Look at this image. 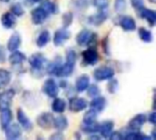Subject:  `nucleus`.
<instances>
[{
  "instance_id": "nucleus-6",
  "label": "nucleus",
  "mask_w": 156,
  "mask_h": 140,
  "mask_svg": "<svg viewBox=\"0 0 156 140\" xmlns=\"http://www.w3.org/2000/svg\"><path fill=\"white\" fill-rule=\"evenodd\" d=\"M71 34L70 32L67 29V27H62L58 29L55 34H54V37H53V42L54 45L56 46H62L67 40L69 39Z\"/></svg>"
},
{
  "instance_id": "nucleus-1",
  "label": "nucleus",
  "mask_w": 156,
  "mask_h": 140,
  "mask_svg": "<svg viewBox=\"0 0 156 140\" xmlns=\"http://www.w3.org/2000/svg\"><path fill=\"white\" fill-rule=\"evenodd\" d=\"M46 61H47L46 57L40 53H35V54L31 55L28 59V63L32 68V75H34V76L38 75L37 77H43L42 69L44 67Z\"/></svg>"
},
{
  "instance_id": "nucleus-3",
  "label": "nucleus",
  "mask_w": 156,
  "mask_h": 140,
  "mask_svg": "<svg viewBox=\"0 0 156 140\" xmlns=\"http://www.w3.org/2000/svg\"><path fill=\"white\" fill-rule=\"evenodd\" d=\"M93 76H94L95 80L97 81L108 80L113 77L114 70L110 67H100L94 70Z\"/></svg>"
},
{
  "instance_id": "nucleus-40",
  "label": "nucleus",
  "mask_w": 156,
  "mask_h": 140,
  "mask_svg": "<svg viewBox=\"0 0 156 140\" xmlns=\"http://www.w3.org/2000/svg\"><path fill=\"white\" fill-rule=\"evenodd\" d=\"M72 20H73V15L72 13L70 12H67L63 15L62 16V23H63V26L64 27H68L71 25L72 23Z\"/></svg>"
},
{
  "instance_id": "nucleus-50",
  "label": "nucleus",
  "mask_w": 156,
  "mask_h": 140,
  "mask_svg": "<svg viewBox=\"0 0 156 140\" xmlns=\"http://www.w3.org/2000/svg\"><path fill=\"white\" fill-rule=\"evenodd\" d=\"M32 1H34V2H39V1H41V0H32Z\"/></svg>"
},
{
  "instance_id": "nucleus-17",
  "label": "nucleus",
  "mask_w": 156,
  "mask_h": 140,
  "mask_svg": "<svg viewBox=\"0 0 156 140\" xmlns=\"http://www.w3.org/2000/svg\"><path fill=\"white\" fill-rule=\"evenodd\" d=\"M21 45V36L18 33H14L10 36L7 41V49L10 52L17 50Z\"/></svg>"
},
{
  "instance_id": "nucleus-26",
  "label": "nucleus",
  "mask_w": 156,
  "mask_h": 140,
  "mask_svg": "<svg viewBox=\"0 0 156 140\" xmlns=\"http://www.w3.org/2000/svg\"><path fill=\"white\" fill-rule=\"evenodd\" d=\"M49 41H50V34L48 30H44L38 35L36 40V44L38 47H44L48 44Z\"/></svg>"
},
{
  "instance_id": "nucleus-18",
  "label": "nucleus",
  "mask_w": 156,
  "mask_h": 140,
  "mask_svg": "<svg viewBox=\"0 0 156 140\" xmlns=\"http://www.w3.org/2000/svg\"><path fill=\"white\" fill-rule=\"evenodd\" d=\"M12 118H13V115L10 108H6L0 111V124L2 129L5 130L7 128V126L11 123Z\"/></svg>"
},
{
  "instance_id": "nucleus-14",
  "label": "nucleus",
  "mask_w": 156,
  "mask_h": 140,
  "mask_svg": "<svg viewBox=\"0 0 156 140\" xmlns=\"http://www.w3.org/2000/svg\"><path fill=\"white\" fill-rule=\"evenodd\" d=\"M106 104H107L106 98L103 97L98 96V97H93V99L91 100L90 104V109L99 113V112L103 111V109L106 108Z\"/></svg>"
},
{
  "instance_id": "nucleus-35",
  "label": "nucleus",
  "mask_w": 156,
  "mask_h": 140,
  "mask_svg": "<svg viewBox=\"0 0 156 140\" xmlns=\"http://www.w3.org/2000/svg\"><path fill=\"white\" fill-rule=\"evenodd\" d=\"M66 62L75 66L77 62V53L74 49H69L66 53Z\"/></svg>"
},
{
  "instance_id": "nucleus-16",
  "label": "nucleus",
  "mask_w": 156,
  "mask_h": 140,
  "mask_svg": "<svg viewBox=\"0 0 156 140\" xmlns=\"http://www.w3.org/2000/svg\"><path fill=\"white\" fill-rule=\"evenodd\" d=\"M16 16L12 13L6 12L1 15V24L5 28H6V29L13 28L16 26Z\"/></svg>"
},
{
  "instance_id": "nucleus-44",
  "label": "nucleus",
  "mask_w": 156,
  "mask_h": 140,
  "mask_svg": "<svg viewBox=\"0 0 156 140\" xmlns=\"http://www.w3.org/2000/svg\"><path fill=\"white\" fill-rule=\"evenodd\" d=\"M110 138H111L112 139H117V140H120V139H122V138H123V137H122L119 132H112V133L111 134Z\"/></svg>"
},
{
  "instance_id": "nucleus-28",
  "label": "nucleus",
  "mask_w": 156,
  "mask_h": 140,
  "mask_svg": "<svg viewBox=\"0 0 156 140\" xmlns=\"http://www.w3.org/2000/svg\"><path fill=\"white\" fill-rule=\"evenodd\" d=\"M11 80V74L3 68H0V89L5 88Z\"/></svg>"
},
{
  "instance_id": "nucleus-23",
  "label": "nucleus",
  "mask_w": 156,
  "mask_h": 140,
  "mask_svg": "<svg viewBox=\"0 0 156 140\" xmlns=\"http://www.w3.org/2000/svg\"><path fill=\"white\" fill-rule=\"evenodd\" d=\"M26 59H27L26 56H25L22 52H20V51H18V50L13 51L12 54L8 56V61H9V63H10L11 65H13V66L21 65Z\"/></svg>"
},
{
  "instance_id": "nucleus-32",
  "label": "nucleus",
  "mask_w": 156,
  "mask_h": 140,
  "mask_svg": "<svg viewBox=\"0 0 156 140\" xmlns=\"http://www.w3.org/2000/svg\"><path fill=\"white\" fill-rule=\"evenodd\" d=\"M82 131H84L85 133H89V134H95L99 132L100 129V124L93 122V123H90V124H85L83 123L82 127H81Z\"/></svg>"
},
{
  "instance_id": "nucleus-30",
  "label": "nucleus",
  "mask_w": 156,
  "mask_h": 140,
  "mask_svg": "<svg viewBox=\"0 0 156 140\" xmlns=\"http://www.w3.org/2000/svg\"><path fill=\"white\" fill-rule=\"evenodd\" d=\"M60 60H61V58L58 57L57 60H55L52 63H49L46 67V72L48 75H57V73L58 71V68H59L60 65L62 64V62Z\"/></svg>"
},
{
  "instance_id": "nucleus-45",
  "label": "nucleus",
  "mask_w": 156,
  "mask_h": 140,
  "mask_svg": "<svg viewBox=\"0 0 156 140\" xmlns=\"http://www.w3.org/2000/svg\"><path fill=\"white\" fill-rule=\"evenodd\" d=\"M64 138V136L61 134V133H59V132H58V133H56V134H54V135H52L51 137H50V139H63Z\"/></svg>"
},
{
  "instance_id": "nucleus-34",
  "label": "nucleus",
  "mask_w": 156,
  "mask_h": 140,
  "mask_svg": "<svg viewBox=\"0 0 156 140\" xmlns=\"http://www.w3.org/2000/svg\"><path fill=\"white\" fill-rule=\"evenodd\" d=\"M98 113L92 109H90L89 111H87L83 117V123L85 124H90V123H93L96 120Z\"/></svg>"
},
{
  "instance_id": "nucleus-5",
  "label": "nucleus",
  "mask_w": 156,
  "mask_h": 140,
  "mask_svg": "<svg viewBox=\"0 0 156 140\" xmlns=\"http://www.w3.org/2000/svg\"><path fill=\"white\" fill-rule=\"evenodd\" d=\"M89 103L86 99L81 97H72L69 102V108L71 112H80L87 108Z\"/></svg>"
},
{
  "instance_id": "nucleus-41",
  "label": "nucleus",
  "mask_w": 156,
  "mask_h": 140,
  "mask_svg": "<svg viewBox=\"0 0 156 140\" xmlns=\"http://www.w3.org/2000/svg\"><path fill=\"white\" fill-rule=\"evenodd\" d=\"M92 3H93L94 6H96L97 8H99L101 10H103L108 6L109 0H92Z\"/></svg>"
},
{
  "instance_id": "nucleus-12",
  "label": "nucleus",
  "mask_w": 156,
  "mask_h": 140,
  "mask_svg": "<svg viewBox=\"0 0 156 140\" xmlns=\"http://www.w3.org/2000/svg\"><path fill=\"white\" fill-rule=\"evenodd\" d=\"M16 118H17V121L19 123V125L22 127V128L26 131H30L33 128V125L31 123V121L29 120V118H27V116L24 113V111L19 108L16 112Z\"/></svg>"
},
{
  "instance_id": "nucleus-47",
  "label": "nucleus",
  "mask_w": 156,
  "mask_h": 140,
  "mask_svg": "<svg viewBox=\"0 0 156 140\" xmlns=\"http://www.w3.org/2000/svg\"><path fill=\"white\" fill-rule=\"evenodd\" d=\"M90 138H96V139H100V138H101V137H99V136H92V137H90Z\"/></svg>"
},
{
  "instance_id": "nucleus-13",
  "label": "nucleus",
  "mask_w": 156,
  "mask_h": 140,
  "mask_svg": "<svg viewBox=\"0 0 156 140\" xmlns=\"http://www.w3.org/2000/svg\"><path fill=\"white\" fill-rule=\"evenodd\" d=\"M5 130V137L7 139H17L21 137V128L17 124H9Z\"/></svg>"
},
{
  "instance_id": "nucleus-46",
  "label": "nucleus",
  "mask_w": 156,
  "mask_h": 140,
  "mask_svg": "<svg viewBox=\"0 0 156 140\" xmlns=\"http://www.w3.org/2000/svg\"><path fill=\"white\" fill-rule=\"evenodd\" d=\"M5 60V54L3 48L0 47V63H4Z\"/></svg>"
},
{
  "instance_id": "nucleus-8",
  "label": "nucleus",
  "mask_w": 156,
  "mask_h": 140,
  "mask_svg": "<svg viewBox=\"0 0 156 140\" xmlns=\"http://www.w3.org/2000/svg\"><path fill=\"white\" fill-rule=\"evenodd\" d=\"M146 120H147V118L144 114H138L129 121L128 128L132 131H139L143 128Z\"/></svg>"
},
{
  "instance_id": "nucleus-4",
  "label": "nucleus",
  "mask_w": 156,
  "mask_h": 140,
  "mask_svg": "<svg viewBox=\"0 0 156 140\" xmlns=\"http://www.w3.org/2000/svg\"><path fill=\"white\" fill-rule=\"evenodd\" d=\"M81 55H82L83 62L89 66H94L95 64L98 63L100 58L98 51L96 50V48L93 47H89L88 49L84 50Z\"/></svg>"
},
{
  "instance_id": "nucleus-36",
  "label": "nucleus",
  "mask_w": 156,
  "mask_h": 140,
  "mask_svg": "<svg viewBox=\"0 0 156 140\" xmlns=\"http://www.w3.org/2000/svg\"><path fill=\"white\" fill-rule=\"evenodd\" d=\"M86 90H87L88 96H89L90 97H98V96L101 95V89H100V87H99L97 85H95V84L90 85Z\"/></svg>"
},
{
  "instance_id": "nucleus-43",
  "label": "nucleus",
  "mask_w": 156,
  "mask_h": 140,
  "mask_svg": "<svg viewBox=\"0 0 156 140\" xmlns=\"http://www.w3.org/2000/svg\"><path fill=\"white\" fill-rule=\"evenodd\" d=\"M148 120H149V122L150 123H152V124H155L156 122V114H155V111H153L151 114H149V117H148Z\"/></svg>"
},
{
  "instance_id": "nucleus-25",
  "label": "nucleus",
  "mask_w": 156,
  "mask_h": 140,
  "mask_svg": "<svg viewBox=\"0 0 156 140\" xmlns=\"http://www.w3.org/2000/svg\"><path fill=\"white\" fill-rule=\"evenodd\" d=\"M69 126L68 119L64 116H58L57 118H54L53 119V127L58 130V131H63L65 130Z\"/></svg>"
},
{
  "instance_id": "nucleus-22",
  "label": "nucleus",
  "mask_w": 156,
  "mask_h": 140,
  "mask_svg": "<svg viewBox=\"0 0 156 140\" xmlns=\"http://www.w3.org/2000/svg\"><path fill=\"white\" fill-rule=\"evenodd\" d=\"M91 32L88 29H83L81 30L76 36V41H77V44L80 46H87L90 39V36H91Z\"/></svg>"
},
{
  "instance_id": "nucleus-49",
  "label": "nucleus",
  "mask_w": 156,
  "mask_h": 140,
  "mask_svg": "<svg viewBox=\"0 0 156 140\" xmlns=\"http://www.w3.org/2000/svg\"><path fill=\"white\" fill-rule=\"evenodd\" d=\"M0 1H2V2H8L9 0H0Z\"/></svg>"
},
{
  "instance_id": "nucleus-39",
  "label": "nucleus",
  "mask_w": 156,
  "mask_h": 140,
  "mask_svg": "<svg viewBox=\"0 0 156 140\" xmlns=\"http://www.w3.org/2000/svg\"><path fill=\"white\" fill-rule=\"evenodd\" d=\"M126 6H127L126 0H115L114 9L117 13H122L126 9Z\"/></svg>"
},
{
  "instance_id": "nucleus-42",
  "label": "nucleus",
  "mask_w": 156,
  "mask_h": 140,
  "mask_svg": "<svg viewBox=\"0 0 156 140\" xmlns=\"http://www.w3.org/2000/svg\"><path fill=\"white\" fill-rule=\"evenodd\" d=\"M131 4L133 7L137 10H140L142 7H144V0H131Z\"/></svg>"
},
{
  "instance_id": "nucleus-20",
  "label": "nucleus",
  "mask_w": 156,
  "mask_h": 140,
  "mask_svg": "<svg viewBox=\"0 0 156 140\" xmlns=\"http://www.w3.org/2000/svg\"><path fill=\"white\" fill-rule=\"evenodd\" d=\"M108 18V14L105 11H100L89 17V22L93 26H101Z\"/></svg>"
},
{
  "instance_id": "nucleus-27",
  "label": "nucleus",
  "mask_w": 156,
  "mask_h": 140,
  "mask_svg": "<svg viewBox=\"0 0 156 140\" xmlns=\"http://www.w3.org/2000/svg\"><path fill=\"white\" fill-rule=\"evenodd\" d=\"M66 106H67V103L64 99L55 97V99L52 103L51 108H52L53 112H55V113H63L66 109Z\"/></svg>"
},
{
  "instance_id": "nucleus-2",
  "label": "nucleus",
  "mask_w": 156,
  "mask_h": 140,
  "mask_svg": "<svg viewBox=\"0 0 156 140\" xmlns=\"http://www.w3.org/2000/svg\"><path fill=\"white\" fill-rule=\"evenodd\" d=\"M42 91L48 97L55 98L58 97L59 89H58V86L56 83V81L52 78H48L44 82L43 87H42Z\"/></svg>"
},
{
  "instance_id": "nucleus-19",
  "label": "nucleus",
  "mask_w": 156,
  "mask_h": 140,
  "mask_svg": "<svg viewBox=\"0 0 156 140\" xmlns=\"http://www.w3.org/2000/svg\"><path fill=\"white\" fill-rule=\"evenodd\" d=\"M140 15H141V17L144 18L152 26H154L156 21V14L154 10L148 9L145 7H142L140 9Z\"/></svg>"
},
{
  "instance_id": "nucleus-37",
  "label": "nucleus",
  "mask_w": 156,
  "mask_h": 140,
  "mask_svg": "<svg viewBox=\"0 0 156 140\" xmlns=\"http://www.w3.org/2000/svg\"><path fill=\"white\" fill-rule=\"evenodd\" d=\"M10 10H11V13L15 16H22L25 14V10H24L23 6L19 3H16V4L12 5Z\"/></svg>"
},
{
  "instance_id": "nucleus-38",
  "label": "nucleus",
  "mask_w": 156,
  "mask_h": 140,
  "mask_svg": "<svg viewBox=\"0 0 156 140\" xmlns=\"http://www.w3.org/2000/svg\"><path fill=\"white\" fill-rule=\"evenodd\" d=\"M119 88V83H118V80L117 79H113V78H111V80L109 81L108 85H107V89L109 91V93L111 94H114L117 92Z\"/></svg>"
},
{
  "instance_id": "nucleus-24",
  "label": "nucleus",
  "mask_w": 156,
  "mask_h": 140,
  "mask_svg": "<svg viewBox=\"0 0 156 140\" xmlns=\"http://www.w3.org/2000/svg\"><path fill=\"white\" fill-rule=\"evenodd\" d=\"M74 67L73 65H70L67 62L63 63L60 65L59 68H58V71L57 73L56 76L58 77H69L72 74L73 70H74Z\"/></svg>"
},
{
  "instance_id": "nucleus-33",
  "label": "nucleus",
  "mask_w": 156,
  "mask_h": 140,
  "mask_svg": "<svg viewBox=\"0 0 156 140\" xmlns=\"http://www.w3.org/2000/svg\"><path fill=\"white\" fill-rule=\"evenodd\" d=\"M123 138L130 140H148L151 138L142 134L139 131H132V132H129L128 134H126V136Z\"/></svg>"
},
{
  "instance_id": "nucleus-15",
  "label": "nucleus",
  "mask_w": 156,
  "mask_h": 140,
  "mask_svg": "<svg viewBox=\"0 0 156 140\" xmlns=\"http://www.w3.org/2000/svg\"><path fill=\"white\" fill-rule=\"evenodd\" d=\"M113 128H114V123L111 120H106V121H103L101 124H100L99 132L102 138H110L111 134L112 133Z\"/></svg>"
},
{
  "instance_id": "nucleus-29",
  "label": "nucleus",
  "mask_w": 156,
  "mask_h": 140,
  "mask_svg": "<svg viewBox=\"0 0 156 140\" xmlns=\"http://www.w3.org/2000/svg\"><path fill=\"white\" fill-rule=\"evenodd\" d=\"M138 34H139L141 40H143L145 43H151L154 39V36H153L152 32L150 30L146 29L145 27H140Z\"/></svg>"
},
{
  "instance_id": "nucleus-9",
  "label": "nucleus",
  "mask_w": 156,
  "mask_h": 140,
  "mask_svg": "<svg viewBox=\"0 0 156 140\" xmlns=\"http://www.w3.org/2000/svg\"><path fill=\"white\" fill-rule=\"evenodd\" d=\"M48 13L41 7H36L31 11V20L34 25H41L48 17Z\"/></svg>"
},
{
  "instance_id": "nucleus-31",
  "label": "nucleus",
  "mask_w": 156,
  "mask_h": 140,
  "mask_svg": "<svg viewBox=\"0 0 156 140\" xmlns=\"http://www.w3.org/2000/svg\"><path fill=\"white\" fill-rule=\"evenodd\" d=\"M40 6H41L48 14H57L58 11V5H57L55 3H53V2H51V1H49V0H46V1H44V2H42V4H41Z\"/></svg>"
},
{
  "instance_id": "nucleus-11",
  "label": "nucleus",
  "mask_w": 156,
  "mask_h": 140,
  "mask_svg": "<svg viewBox=\"0 0 156 140\" xmlns=\"http://www.w3.org/2000/svg\"><path fill=\"white\" fill-rule=\"evenodd\" d=\"M118 24L122 26V28L125 31L131 32L136 29V22L135 20L130 15H123L119 17Z\"/></svg>"
},
{
  "instance_id": "nucleus-21",
  "label": "nucleus",
  "mask_w": 156,
  "mask_h": 140,
  "mask_svg": "<svg viewBox=\"0 0 156 140\" xmlns=\"http://www.w3.org/2000/svg\"><path fill=\"white\" fill-rule=\"evenodd\" d=\"M90 77L87 75H82L80 77H78V79L76 80V84H75V87L76 90L79 93H81L83 91H85L88 87L90 86Z\"/></svg>"
},
{
  "instance_id": "nucleus-10",
  "label": "nucleus",
  "mask_w": 156,
  "mask_h": 140,
  "mask_svg": "<svg viewBox=\"0 0 156 140\" xmlns=\"http://www.w3.org/2000/svg\"><path fill=\"white\" fill-rule=\"evenodd\" d=\"M14 96L15 91L13 89H9L7 91L0 93V111L10 108Z\"/></svg>"
},
{
  "instance_id": "nucleus-48",
  "label": "nucleus",
  "mask_w": 156,
  "mask_h": 140,
  "mask_svg": "<svg viewBox=\"0 0 156 140\" xmlns=\"http://www.w3.org/2000/svg\"><path fill=\"white\" fill-rule=\"evenodd\" d=\"M149 1H150L151 3H153V4H154V3H155V0H149Z\"/></svg>"
},
{
  "instance_id": "nucleus-7",
  "label": "nucleus",
  "mask_w": 156,
  "mask_h": 140,
  "mask_svg": "<svg viewBox=\"0 0 156 140\" xmlns=\"http://www.w3.org/2000/svg\"><path fill=\"white\" fill-rule=\"evenodd\" d=\"M53 116L51 113L45 112L40 114L37 118V123L38 127H40L43 129H49L53 127Z\"/></svg>"
}]
</instances>
